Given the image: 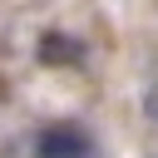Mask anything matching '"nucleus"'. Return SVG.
<instances>
[{"label":"nucleus","mask_w":158,"mask_h":158,"mask_svg":"<svg viewBox=\"0 0 158 158\" xmlns=\"http://www.w3.org/2000/svg\"><path fill=\"white\" fill-rule=\"evenodd\" d=\"M40 158H89V138L74 123H49L40 133Z\"/></svg>","instance_id":"1"}]
</instances>
